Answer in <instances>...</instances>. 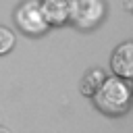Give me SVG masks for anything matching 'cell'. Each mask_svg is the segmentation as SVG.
Instances as JSON below:
<instances>
[{"label": "cell", "mask_w": 133, "mask_h": 133, "mask_svg": "<svg viewBox=\"0 0 133 133\" xmlns=\"http://www.w3.org/2000/svg\"><path fill=\"white\" fill-rule=\"evenodd\" d=\"M91 98H94V104L98 110H102L104 114L116 116L129 108L131 91H129L127 79L114 75V77H104V81L100 83V87L96 89V94Z\"/></svg>", "instance_id": "obj_1"}, {"label": "cell", "mask_w": 133, "mask_h": 133, "mask_svg": "<svg viewBox=\"0 0 133 133\" xmlns=\"http://www.w3.org/2000/svg\"><path fill=\"white\" fill-rule=\"evenodd\" d=\"M15 46V33L8 27H0V54H8Z\"/></svg>", "instance_id": "obj_7"}, {"label": "cell", "mask_w": 133, "mask_h": 133, "mask_svg": "<svg viewBox=\"0 0 133 133\" xmlns=\"http://www.w3.org/2000/svg\"><path fill=\"white\" fill-rule=\"evenodd\" d=\"M39 6H42V15H44L48 25L60 27V25L71 21L73 0H42Z\"/></svg>", "instance_id": "obj_4"}, {"label": "cell", "mask_w": 133, "mask_h": 133, "mask_svg": "<svg viewBox=\"0 0 133 133\" xmlns=\"http://www.w3.org/2000/svg\"><path fill=\"white\" fill-rule=\"evenodd\" d=\"M104 0H73L71 23L77 25L79 29H91L104 19Z\"/></svg>", "instance_id": "obj_3"}, {"label": "cell", "mask_w": 133, "mask_h": 133, "mask_svg": "<svg viewBox=\"0 0 133 133\" xmlns=\"http://www.w3.org/2000/svg\"><path fill=\"white\" fill-rule=\"evenodd\" d=\"M0 133H8V129H4V127H0Z\"/></svg>", "instance_id": "obj_8"}, {"label": "cell", "mask_w": 133, "mask_h": 133, "mask_svg": "<svg viewBox=\"0 0 133 133\" xmlns=\"http://www.w3.org/2000/svg\"><path fill=\"white\" fill-rule=\"evenodd\" d=\"M104 77H106V75H104L102 69H91V71L83 77V81H81V87H79L81 94L87 96V98H91V96L96 94V89L100 87V83L104 81Z\"/></svg>", "instance_id": "obj_6"}, {"label": "cell", "mask_w": 133, "mask_h": 133, "mask_svg": "<svg viewBox=\"0 0 133 133\" xmlns=\"http://www.w3.org/2000/svg\"><path fill=\"white\" fill-rule=\"evenodd\" d=\"M110 66H112L114 75H118L123 79L133 77V42H125V44L116 46V50L112 52V58H110Z\"/></svg>", "instance_id": "obj_5"}, {"label": "cell", "mask_w": 133, "mask_h": 133, "mask_svg": "<svg viewBox=\"0 0 133 133\" xmlns=\"http://www.w3.org/2000/svg\"><path fill=\"white\" fill-rule=\"evenodd\" d=\"M15 23L23 33H29V35H39L50 27L42 15L39 0H25L15 10Z\"/></svg>", "instance_id": "obj_2"}]
</instances>
